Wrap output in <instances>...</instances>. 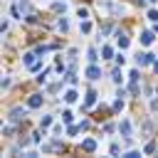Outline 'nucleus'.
Here are the masks:
<instances>
[{
  "label": "nucleus",
  "mask_w": 158,
  "mask_h": 158,
  "mask_svg": "<svg viewBox=\"0 0 158 158\" xmlns=\"http://www.w3.org/2000/svg\"><path fill=\"white\" fill-rule=\"evenodd\" d=\"M118 131H121V136H123V138H131V133H133V126H131V121H128V118H121V123H118Z\"/></svg>",
  "instance_id": "1"
},
{
  "label": "nucleus",
  "mask_w": 158,
  "mask_h": 158,
  "mask_svg": "<svg viewBox=\"0 0 158 158\" xmlns=\"http://www.w3.org/2000/svg\"><path fill=\"white\" fill-rule=\"evenodd\" d=\"M25 116H27V109H22V106H15V109L10 111V121H12V123H17V121L25 118Z\"/></svg>",
  "instance_id": "2"
},
{
  "label": "nucleus",
  "mask_w": 158,
  "mask_h": 158,
  "mask_svg": "<svg viewBox=\"0 0 158 158\" xmlns=\"http://www.w3.org/2000/svg\"><path fill=\"white\" fill-rule=\"evenodd\" d=\"M138 40H141V44H146V47H148V44H153V40H156V35H153L151 30H143V32L138 35Z\"/></svg>",
  "instance_id": "3"
},
{
  "label": "nucleus",
  "mask_w": 158,
  "mask_h": 158,
  "mask_svg": "<svg viewBox=\"0 0 158 158\" xmlns=\"http://www.w3.org/2000/svg\"><path fill=\"white\" fill-rule=\"evenodd\" d=\"M151 62H153V54H151V52H143V54L136 57V64H138V67H148Z\"/></svg>",
  "instance_id": "4"
},
{
  "label": "nucleus",
  "mask_w": 158,
  "mask_h": 158,
  "mask_svg": "<svg viewBox=\"0 0 158 158\" xmlns=\"http://www.w3.org/2000/svg\"><path fill=\"white\" fill-rule=\"evenodd\" d=\"M40 106H42V94H30L27 109H40Z\"/></svg>",
  "instance_id": "5"
},
{
  "label": "nucleus",
  "mask_w": 158,
  "mask_h": 158,
  "mask_svg": "<svg viewBox=\"0 0 158 158\" xmlns=\"http://www.w3.org/2000/svg\"><path fill=\"white\" fill-rule=\"evenodd\" d=\"M81 148H84L86 153H94V151H96V141H94V138H84V141H81Z\"/></svg>",
  "instance_id": "6"
},
{
  "label": "nucleus",
  "mask_w": 158,
  "mask_h": 158,
  "mask_svg": "<svg viewBox=\"0 0 158 158\" xmlns=\"http://www.w3.org/2000/svg\"><path fill=\"white\" fill-rule=\"evenodd\" d=\"M77 99H79V94H77V89H67V91H64V101H67V104H74Z\"/></svg>",
  "instance_id": "7"
},
{
  "label": "nucleus",
  "mask_w": 158,
  "mask_h": 158,
  "mask_svg": "<svg viewBox=\"0 0 158 158\" xmlns=\"http://www.w3.org/2000/svg\"><path fill=\"white\" fill-rule=\"evenodd\" d=\"M91 30H94V25H91L89 20H81V22H79V32H81V35H89Z\"/></svg>",
  "instance_id": "8"
},
{
  "label": "nucleus",
  "mask_w": 158,
  "mask_h": 158,
  "mask_svg": "<svg viewBox=\"0 0 158 158\" xmlns=\"http://www.w3.org/2000/svg\"><path fill=\"white\" fill-rule=\"evenodd\" d=\"M116 44H118L121 49H126V47H128V37H126L123 32H116Z\"/></svg>",
  "instance_id": "9"
},
{
  "label": "nucleus",
  "mask_w": 158,
  "mask_h": 158,
  "mask_svg": "<svg viewBox=\"0 0 158 158\" xmlns=\"http://www.w3.org/2000/svg\"><path fill=\"white\" fill-rule=\"evenodd\" d=\"M86 77H89V79H99V77H101V69H99L96 64H91V67L86 69Z\"/></svg>",
  "instance_id": "10"
},
{
  "label": "nucleus",
  "mask_w": 158,
  "mask_h": 158,
  "mask_svg": "<svg viewBox=\"0 0 158 158\" xmlns=\"http://www.w3.org/2000/svg\"><path fill=\"white\" fill-rule=\"evenodd\" d=\"M35 57H37V52H27V54L22 57V62H25V67H32V64H35Z\"/></svg>",
  "instance_id": "11"
},
{
  "label": "nucleus",
  "mask_w": 158,
  "mask_h": 158,
  "mask_svg": "<svg viewBox=\"0 0 158 158\" xmlns=\"http://www.w3.org/2000/svg\"><path fill=\"white\" fill-rule=\"evenodd\" d=\"M101 54H104L101 59H111V57H114V47H109V44H104V47H101Z\"/></svg>",
  "instance_id": "12"
},
{
  "label": "nucleus",
  "mask_w": 158,
  "mask_h": 158,
  "mask_svg": "<svg viewBox=\"0 0 158 158\" xmlns=\"http://www.w3.org/2000/svg\"><path fill=\"white\" fill-rule=\"evenodd\" d=\"M77 17L79 20H89V10L86 7H77Z\"/></svg>",
  "instance_id": "13"
},
{
  "label": "nucleus",
  "mask_w": 158,
  "mask_h": 158,
  "mask_svg": "<svg viewBox=\"0 0 158 158\" xmlns=\"http://www.w3.org/2000/svg\"><path fill=\"white\" fill-rule=\"evenodd\" d=\"M84 104H86V106H94V104H96V94H94V91H89V94H86V101H84Z\"/></svg>",
  "instance_id": "14"
},
{
  "label": "nucleus",
  "mask_w": 158,
  "mask_h": 158,
  "mask_svg": "<svg viewBox=\"0 0 158 158\" xmlns=\"http://www.w3.org/2000/svg\"><path fill=\"white\" fill-rule=\"evenodd\" d=\"M57 27H59V32H67V30H69V22H67V20L62 17V20L57 22Z\"/></svg>",
  "instance_id": "15"
},
{
  "label": "nucleus",
  "mask_w": 158,
  "mask_h": 158,
  "mask_svg": "<svg viewBox=\"0 0 158 158\" xmlns=\"http://www.w3.org/2000/svg\"><path fill=\"white\" fill-rule=\"evenodd\" d=\"M111 79H114V84H123V74H121L118 69L114 72V77H111Z\"/></svg>",
  "instance_id": "16"
},
{
  "label": "nucleus",
  "mask_w": 158,
  "mask_h": 158,
  "mask_svg": "<svg viewBox=\"0 0 158 158\" xmlns=\"http://www.w3.org/2000/svg\"><path fill=\"white\" fill-rule=\"evenodd\" d=\"M86 59H89V62H96V49H94V47L86 49Z\"/></svg>",
  "instance_id": "17"
},
{
  "label": "nucleus",
  "mask_w": 158,
  "mask_h": 158,
  "mask_svg": "<svg viewBox=\"0 0 158 158\" xmlns=\"http://www.w3.org/2000/svg\"><path fill=\"white\" fill-rule=\"evenodd\" d=\"M62 118H64V123H72V118H74V114H72V111L67 109V111L62 114Z\"/></svg>",
  "instance_id": "18"
},
{
  "label": "nucleus",
  "mask_w": 158,
  "mask_h": 158,
  "mask_svg": "<svg viewBox=\"0 0 158 158\" xmlns=\"http://www.w3.org/2000/svg\"><path fill=\"white\" fill-rule=\"evenodd\" d=\"M49 123H52V116H42V118H40V126H42V128H47Z\"/></svg>",
  "instance_id": "19"
},
{
  "label": "nucleus",
  "mask_w": 158,
  "mask_h": 158,
  "mask_svg": "<svg viewBox=\"0 0 158 158\" xmlns=\"http://www.w3.org/2000/svg\"><path fill=\"white\" fill-rule=\"evenodd\" d=\"M153 151H156V143H153V141H151V143H146V148H143V153H146V156H151Z\"/></svg>",
  "instance_id": "20"
},
{
  "label": "nucleus",
  "mask_w": 158,
  "mask_h": 158,
  "mask_svg": "<svg viewBox=\"0 0 158 158\" xmlns=\"http://www.w3.org/2000/svg\"><path fill=\"white\" fill-rule=\"evenodd\" d=\"M10 15H12V20H20V7L12 5V7H10Z\"/></svg>",
  "instance_id": "21"
},
{
  "label": "nucleus",
  "mask_w": 158,
  "mask_h": 158,
  "mask_svg": "<svg viewBox=\"0 0 158 158\" xmlns=\"http://www.w3.org/2000/svg\"><path fill=\"white\" fill-rule=\"evenodd\" d=\"M148 20L151 22H158V10H148Z\"/></svg>",
  "instance_id": "22"
},
{
  "label": "nucleus",
  "mask_w": 158,
  "mask_h": 158,
  "mask_svg": "<svg viewBox=\"0 0 158 158\" xmlns=\"http://www.w3.org/2000/svg\"><path fill=\"white\" fill-rule=\"evenodd\" d=\"M128 77H131V84H133V86H136V81H138V72H136V69H133V72H131V74H128Z\"/></svg>",
  "instance_id": "23"
},
{
  "label": "nucleus",
  "mask_w": 158,
  "mask_h": 158,
  "mask_svg": "<svg viewBox=\"0 0 158 158\" xmlns=\"http://www.w3.org/2000/svg\"><path fill=\"white\" fill-rule=\"evenodd\" d=\"M114 109L121 111V109H123V99H116V101H114Z\"/></svg>",
  "instance_id": "24"
},
{
  "label": "nucleus",
  "mask_w": 158,
  "mask_h": 158,
  "mask_svg": "<svg viewBox=\"0 0 158 158\" xmlns=\"http://www.w3.org/2000/svg\"><path fill=\"white\" fill-rule=\"evenodd\" d=\"M40 141H42V133L35 131V133H32V143H40Z\"/></svg>",
  "instance_id": "25"
},
{
  "label": "nucleus",
  "mask_w": 158,
  "mask_h": 158,
  "mask_svg": "<svg viewBox=\"0 0 158 158\" xmlns=\"http://www.w3.org/2000/svg\"><path fill=\"white\" fill-rule=\"evenodd\" d=\"M30 69H32V72H40V69H42V62H35V64H32Z\"/></svg>",
  "instance_id": "26"
},
{
  "label": "nucleus",
  "mask_w": 158,
  "mask_h": 158,
  "mask_svg": "<svg viewBox=\"0 0 158 158\" xmlns=\"http://www.w3.org/2000/svg\"><path fill=\"white\" fill-rule=\"evenodd\" d=\"M153 69H156V72H158V59H156V62H153Z\"/></svg>",
  "instance_id": "27"
},
{
  "label": "nucleus",
  "mask_w": 158,
  "mask_h": 158,
  "mask_svg": "<svg viewBox=\"0 0 158 158\" xmlns=\"http://www.w3.org/2000/svg\"><path fill=\"white\" fill-rule=\"evenodd\" d=\"M151 2H158V0H151Z\"/></svg>",
  "instance_id": "28"
},
{
  "label": "nucleus",
  "mask_w": 158,
  "mask_h": 158,
  "mask_svg": "<svg viewBox=\"0 0 158 158\" xmlns=\"http://www.w3.org/2000/svg\"><path fill=\"white\" fill-rule=\"evenodd\" d=\"M156 30H158V25H156Z\"/></svg>",
  "instance_id": "29"
}]
</instances>
